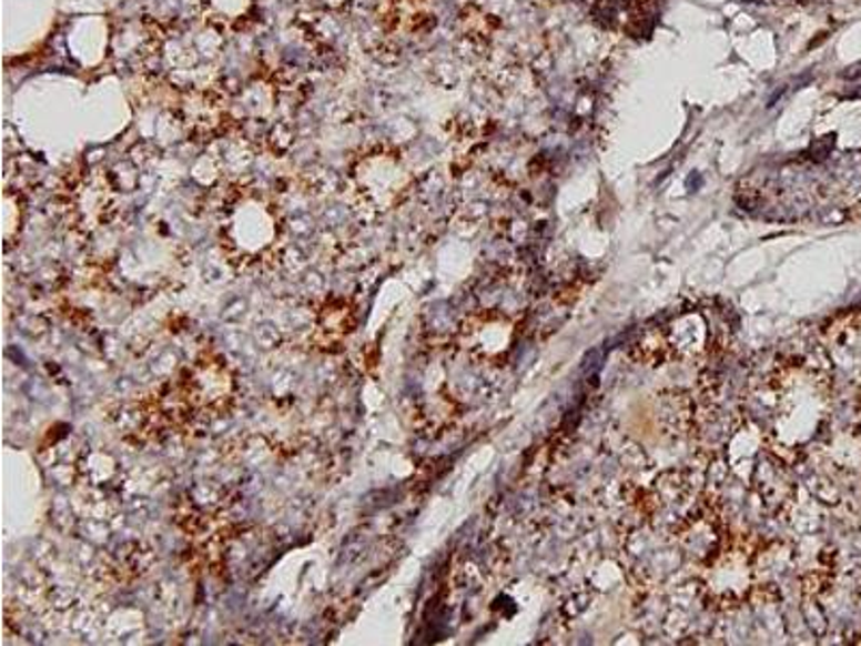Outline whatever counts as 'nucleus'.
Returning <instances> with one entry per match:
<instances>
[{
  "label": "nucleus",
  "mask_w": 861,
  "mask_h": 646,
  "mask_svg": "<svg viewBox=\"0 0 861 646\" xmlns=\"http://www.w3.org/2000/svg\"><path fill=\"white\" fill-rule=\"evenodd\" d=\"M233 375L222 359L203 356L185 369L181 380V403L196 412H222L233 398Z\"/></svg>",
  "instance_id": "f257e3e1"
},
{
  "label": "nucleus",
  "mask_w": 861,
  "mask_h": 646,
  "mask_svg": "<svg viewBox=\"0 0 861 646\" xmlns=\"http://www.w3.org/2000/svg\"><path fill=\"white\" fill-rule=\"evenodd\" d=\"M84 474V487L98 501H110L121 487V470L112 455L104 451H91L80 462Z\"/></svg>",
  "instance_id": "f03ea898"
},
{
  "label": "nucleus",
  "mask_w": 861,
  "mask_h": 646,
  "mask_svg": "<svg viewBox=\"0 0 861 646\" xmlns=\"http://www.w3.org/2000/svg\"><path fill=\"white\" fill-rule=\"evenodd\" d=\"M350 315H352V311L347 309V304H341V306H325L320 325H322V330H325L327 334H332V330H334L332 325H336L338 336H343V334L350 332V325H352V323H350Z\"/></svg>",
  "instance_id": "7ed1b4c3"
}]
</instances>
